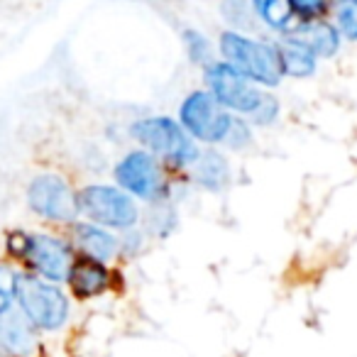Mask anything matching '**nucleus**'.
Segmentation results:
<instances>
[{
  "instance_id": "f257e3e1",
  "label": "nucleus",
  "mask_w": 357,
  "mask_h": 357,
  "mask_svg": "<svg viewBox=\"0 0 357 357\" xmlns=\"http://www.w3.org/2000/svg\"><path fill=\"white\" fill-rule=\"evenodd\" d=\"M220 56L225 64L248 76L257 86H277L282 81V64H279L277 45L250 40L238 30H225L218 42Z\"/></svg>"
},
{
  "instance_id": "f03ea898",
  "label": "nucleus",
  "mask_w": 357,
  "mask_h": 357,
  "mask_svg": "<svg viewBox=\"0 0 357 357\" xmlns=\"http://www.w3.org/2000/svg\"><path fill=\"white\" fill-rule=\"evenodd\" d=\"M15 301L25 318L40 331H59L69 318V298L54 282L37 274H17Z\"/></svg>"
},
{
  "instance_id": "7ed1b4c3",
  "label": "nucleus",
  "mask_w": 357,
  "mask_h": 357,
  "mask_svg": "<svg viewBox=\"0 0 357 357\" xmlns=\"http://www.w3.org/2000/svg\"><path fill=\"white\" fill-rule=\"evenodd\" d=\"M130 135L139 144L147 147L154 157H164L167 162L176 167H189L199 159V147L194 137L184 130V125L167 115H154V118H142L130 128Z\"/></svg>"
},
{
  "instance_id": "20e7f679",
  "label": "nucleus",
  "mask_w": 357,
  "mask_h": 357,
  "mask_svg": "<svg viewBox=\"0 0 357 357\" xmlns=\"http://www.w3.org/2000/svg\"><path fill=\"white\" fill-rule=\"evenodd\" d=\"M8 248L17 259H27L35 267L37 277L47 282H64L74 264V252L69 243L47 233H15L8 240Z\"/></svg>"
},
{
  "instance_id": "39448f33",
  "label": "nucleus",
  "mask_w": 357,
  "mask_h": 357,
  "mask_svg": "<svg viewBox=\"0 0 357 357\" xmlns=\"http://www.w3.org/2000/svg\"><path fill=\"white\" fill-rule=\"evenodd\" d=\"M79 199V213L91 218V223L100 228L130 230L137 225L139 211L135 199L120 186L91 184L76 194Z\"/></svg>"
},
{
  "instance_id": "423d86ee",
  "label": "nucleus",
  "mask_w": 357,
  "mask_h": 357,
  "mask_svg": "<svg viewBox=\"0 0 357 357\" xmlns=\"http://www.w3.org/2000/svg\"><path fill=\"white\" fill-rule=\"evenodd\" d=\"M233 115L228 108L213 98L211 91H194L184 98L178 108V123L194 139L206 144L225 142L230 128H233Z\"/></svg>"
},
{
  "instance_id": "0eeeda50",
  "label": "nucleus",
  "mask_w": 357,
  "mask_h": 357,
  "mask_svg": "<svg viewBox=\"0 0 357 357\" xmlns=\"http://www.w3.org/2000/svg\"><path fill=\"white\" fill-rule=\"evenodd\" d=\"M206 84H208V91L213 93V98L223 108L233 110V113L250 115V118L257 113L259 105L267 98V93H262L257 84H252L248 76L235 71L225 61H213V64L206 66Z\"/></svg>"
},
{
  "instance_id": "6e6552de",
  "label": "nucleus",
  "mask_w": 357,
  "mask_h": 357,
  "mask_svg": "<svg viewBox=\"0 0 357 357\" xmlns=\"http://www.w3.org/2000/svg\"><path fill=\"white\" fill-rule=\"evenodd\" d=\"M27 204L37 215L52 223H71L79 215V199L59 174H40L27 186Z\"/></svg>"
},
{
  "instance_id": "1a4fd4ad",
  "label": "nucleus",
  "mask_w": 357,
  "mask_h": 357,
  "mask_svg": "<svg viewBox=\"0 0 357 357\" xmlns=\"http://www.w3.org/2000/svg\"><path fill=\"white\" fill-rule=\"evenodd\" d=\"M115 181L123 191L142 201H159L167 189V178L157 157L144 149L125 154L115 167Z\"/></svg>"
},
{
  "instance_id": "9d476101",
  "label": "nucleus",
  "mask_w": 357,
  "mask_h": 357,
  "mask_svg": "<svg viewBox=\"0 0 357 357\" xmlns=\"http://www.w3.org/2000/svg\"><path fill=\"white\" fill-rule=\"evenodd\" d=\"M287 40H294V42H298V45H303L306 50H311L318 59L335 56L337 50H340V32H337V27L323 20L298 22L287 35Z\"/></svg>"
},
{
  "instance_id": "9b49d317",
  "label": "nucleus",
  "mask_w": 357,
  "mask_h": 357,
  "mask_svg": "<svg viewBox=\"0 0 357 357\" xmlns=\"http://www.w3.org/2000/svg\"><path fill=\"white\" fill-rule=\"evenodd\" d=\"M66 282H69L71 291L79 298H93V296H100V294L110 287V272L98 259L81 257V259H74Z\"/></svg>"
},
{
  "instance_id": "f8f14e48",
  "label": "nucleus",
  "mask_w": 357,
  "mask_h": 357,
  "mask_svg": "<svg viewBox=\"0 0 357 357\" xmlns=\"http://www.w3.org/2000/svg\"><path fill=\"white\" fill-rule=\"evenodd\" d=\"M35 326L25 318V313L8 311L0 318V350L13 357H27L35 350Z\"/></svg>"
},
{
  "instance_id": "ddd939ff",
  "label": "nucleus",
  "mask_w": 357,
  "mask_h": 357,
  "mask_svg": "<svg viewBox=\"0 0 357 357\" xmlns=\"http://www.w3.org/2000/svg\"><path fill=\"white\" fill-rule=\"evenodd\" d=\"M74 240L79 245V250L91 259L98 262H110L118 255L120 243L113 233H108L105 228L96 223H76L74 225Z\"/></svg>"
},
{
  "instance_id": "4468645a",
  "label": "nucleus",
  "mask_w": 357,
  "mask_h": 357,
  "mask_svg": "<svg viewBox=\"0 0 357 357\" xmlns=\"http://www.w3.org/2000/svg\"><path fill=\"white\" fill-rule=\"evenodd\" d=\"M279 52V64H282V74L291 76V79H308L316 74L318 56L311 50H306L303 45L294 40H284L282 45H277Z\"/></svg>"
},
{
  "instance_id": "2eb2a0df",
  "label": "nucleus",
  "mask_w": 357,
  "mask_h": 357,
  "mask_svg": "<svg viewBox=\"0 0 357 357\" xmlns=\"http://www.w3.org/2000/svg\"><path fill=\"white\" fill-rule=\"evenodd\" d=\"M230 178V167L223 154L206 152L196 159V181L208 191H220Z\"/></svg>"
},
{
  "instance_id": "dca6fc26",
  "label": "nucleus",
  "mask_w": 357,
  "mask_h": 357,
  "mask_svg": "<svg viewBox=\"0 0 357 357\" xmlns=\"http://www.w3.org/2000/svg\"><path fill=\"white\" fill-rule=\"evenodd\" d=\"M252 10L264 25L282 35H289L298 25L287 0H252Z\"/></svg>"
},
{
  "instance_id": "f3484780",
  "label": "nucleus",
  "mask_w": 357,
  "mask_h": 357,
  "mask_svg": "<svg viewBox=\"0 0 357 357\" xmlns=\"http://www.w3.org/2000/svg\"><path fill=\"white\" fill-rule=\"evenodd\" d=\"M335 27L345 40L357 42V0H333Z\"/></svg>"
},
{
  "instance_id": "a211bd4d",
  "label": "nucleus",
  "mask_w": 357,
  "mask_h": 357,
  "mask_svg": "<svg viewBox=\"0 0 357 357\" xmlns=\"http://www.w3.org/2000/svg\"><path fill=\"white\" fill-rule=\"evenodd\" d=\"M184 47L186 54L191 56L194 64L208 66L213 64V47H211L208 37L199 30H184Z\"/></svg>"
},
{
  "instance_id": "6ab92c4d",
  "label": "nucleus",
  "mask_w": 357,
  "mask_h": 357,
  "mask_svg": "<svg viewBox=\"0 0 357 357\" xmlns=\"http://www.w3.org/2000/svg\"><path fill=\"white\" fill-rule=\"evenodd\" d=\"M220 10H223L225 20L238 27V30L240 27H252V20L257 17L252 10V3H248V0H223Z\"/></svg>"
},
{
  "instance_id": "aec40b11",
  "label": "nucleus",
  "mask_w": 357,
  "mask_h": 357,
  "mask_svg": "<svg viewBox=\"0 0 357 357\" xmlns=\"http://www.w3.org/2000/svg\"><path fill=\"white\" fill-rule=\"evenodd\" d=\"M291 8L294 17L301 22L308 20H321L323 13H328V8L333 6V0H287Z\"/></svg>"
},
{
  "instance_id": "412c9836",
  "label": "nucleus",
  "mask_w": 357,
  "mask_h": 357,
  "mask_svg": "<svg viewBox=\"0 0 357 357\" xmlns=\"http://www.w3.org/2000/svg\"><path fill=\"white\" fill-rule=\"evenodd\" d=\"M15 279L17 274H13L8 267H0V318L8 311H13L15 303Z\"/></svg>"
},
{
  "instance_id": "4be33fe9",
  "label": "nucleus",
  "mask_w": 357,
  "mask_h": 357,
  "mask_svg": "<svg viewBox=\"0 0 357 357\" xmlns=\"http://www.w3.org/2000/svg\"><path fill=\"white\" fill-rule=\"evenodd\" d=\"M225 142H228L233 149L245 147V144L250 142V128L243 123V120H233V128H230V132H228V137H225Z\"/></svg>"
},
{
  "instance_id": "5701e85b",
  "label": "nucleus",
  "mask_w": 357,
  "mask_h": 357,
  "mask_svg": "<svg viewBox=\"0 0 357 357\" xmlns=\"http://www.w3.org/2000/svg\"><path fill=\"white\" fill-rule=\"evenodd\" d=\"M0 352H3V350H0ZM0 357H3V355H0Z\"/></svg>"
}]
</instances>
